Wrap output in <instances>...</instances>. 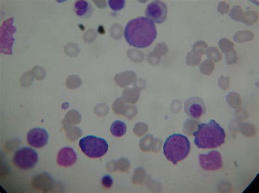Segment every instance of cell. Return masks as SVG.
Segmentation results:
<instances>
[{"label": "cell", "instance_id": "cell-1", "mask_svg": "<svg viewBox=\"0 0 259 193\" xmlns=\"http://www.w3.org/2000/svg\"><path fill=\"white\" fill-rule=\"evenodd\" d=\"M157 36L155 23L147 17L134 19L126 24L124 37L131 46L139 49L151 45Z\"/></svg>", "mask_w": 259, "mask_h": 193}, {"label": "cell", "instance_id": "cell-2", "mask_svg": "<svg viewBox=\"0 0 259 193\" xmlns=\"http://www.w3.org/2000/svg\"><path fill=\"white\" fill-rule=\"evenodd\" d=\"M194 143L200 149H210L220 147L226 140L224 130L214 120L208 123H202L194 132Z\"/></svg>", "mask_w": 259, "mask_h": 193}, {"label": "cell", "instance_id": "cell-3", "mask_svg": "<svg viewBox=\"0 0 259 193\" xmlns=\"http://www.w3.org/2000/svg\"><path fill=\"white\" fill-rule=\"evenodd\" d=\"M190 149V143L188 138L181 134L169 136L163 147V154L167 159L175 165L185 159Z\"/></svg>", "mask_w": 259, "mask_h": 193}, {"label": "cell", "instance_id": "cell-4", "mask_svg": "<svg viewBox=\"0 0 259 193\" xmlns=\"http://www.w3.org/2000/svg\"><path fill=\"white\" fill-rule=\"evenodd\" d=\"M81 151L88 157L98 158L104 156L108 150V144L102 138L87 136L81 139L79 143Z\"/></svg>", "mask_w": 259, "mask_h": 193}, {"label": "cell", "instance_id": "cell-5", "mask_svg": "<svg viewBox=\"0 0 259 193\" xmlns=\"http://www.w3.org/2000/svg\"><path fill=\"white\" fill-rule=\"evenodd\" d=\"M14 18H11L4 22L0 30V50L2 53L11 55L15 43L13 35L17 31L14 25Z\"/></svg>", "mask_w": 259, "mask_h": 193}, {"label": "cell", "instance_id": "cell-6", "mask_svg": "<svg viewBox=\"0 0 259 193\" xmlns=\"http://www.w3.org/2000/svg\"><path fill=\"white\" fill-rule=\"evenodd\" d=\"M38 162L36 151L29 147L19 149L13 157V163L22 170H29L35 167Z\"/></svg>", "mask_w": 259, "mask_h": 193}, {"label": "cell", "instance_id": "cell-7", "mask_svg": "<svg viewBox=\"0 0 259 193\" xmlns=\"http://www.w3.org/2000/svg\"><path fill=\"white\" fill-rule=\"evenodd\" d=\"M167 6L164 3L154 1L149 4L146 10L147 18L156 24L164 23L167 18Z\"/></svg>", "mask_w": 259, "mask_h": 193}, {"label": "cell", "instance_id": "cell-8", "mask_svg": "<svg viewBox=\"0 0 259 193\" xmlns=\"http://www.w3.org/2000/svg\"><path fill=\"white\" fill-rule=\"evenodd\" d=\"M199 161L202 169L207 171H215L223 167L222 157L217 151H210L206 155H200Z\"/></svg>", "mask_w": 259, "mask_h": 193}, {"label": "cell", "instance_id": "cell-9", "mask_svg": "<svg viewBox=\"0 0 259 193\" xmlns=\"http://www.w3.org/2000/svg\"><path fill=\"white\" fill-rule=\"evenodd\" d=\"M206 108L204 101L199 97H192L185 103L186 113L193 119H198L205 114Z\"/></svg>", "mask_w": 259, "mask_h": 193}, {"label": "cell", "instance_id": "cell-10", "mask_svg": "<svg viewBox=\"0 0 259 193\" xmlns=\"http://www.w3.org/2000/svg\"><path fill=\"white\" fill-rule=\"evenodd\" d=\"M49 140V134L42 128H33L27 135V140L29 145L36 148H41L46 146Z\"/></svg>", "mask_w": 259, "mask_h": 193}, {"label": "cell", "instance_id": "cell-11", "mask_svg": "<svg viewBox=\"0 0 259 193\" xmlns=\"http://www.w3.org/2000/svg\"><path fill=\"white\" fill-rule=\"evenodd\" d=\"M77 157L76 152L70 147H65L58 153V164L61 167H71L76 162Z\"/></svg>", "mask_w": 259, "mask_h": 193}, {"label": "cell", "instance_id": "cell-12", "mask_svg": "<svg viewBox=\"0 0 259 193\" xmlns=\"http://www.w3.org/2000/svg\"><path fill=\"white\" fill-rule=\"evenodd\" d=\"M74 11L76 15L81 18L90 17L93 13L91 5L86 1H78L74 5Z\"/></svg>", "mask_w": 259, "mask_h": 193}, {"label": "cell", "instance_id": "cell-13", "mask_svg": "<svg viewBox=\"0 0 259 193\" xmlns=\"http://www.w3.org/2000/svg\"><path fill=\"white\" fill-rule=\"evenodd\" d=\"M110 130L113 136L116 137H121L126 133V124L121 120H116L112 123Z\"/></svg>", "mask_w": 259, "mask_h": 193}, {"label": "cell", "instance_id": "cell-14", "mask_svg": "<svg viewBox=\"0 0 259 193\" xmlns=\"http://www.w3.org/2000/svg\"><path fill=\"white\" fill-rule=\"evenodd\" d=\"M108 5L110 8L114 11H119L123 9L125 5V2L124 0H109Z\"/></svg>", "mask_w": 259, "mask_h": 193}, {"label": "cell", "instance_id": "cell-15", "mask_svg": "<svg viewBox=\"0 0 259 193\" xmlns=\"http://www.w3.org/2000/svg\"><path fill=\"white\" fill-rule=\"evenodd\" d=\"M102 183L105 187L110 188L113 184V179L110 175H106L102 178Z\"/></svg>", "mask_w": 259, "mask_h": 193}]
</instances>
